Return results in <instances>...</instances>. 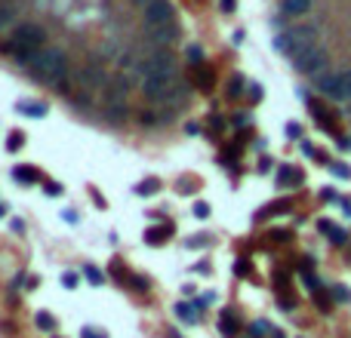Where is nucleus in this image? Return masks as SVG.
Returning a JSON list of instances; mask_svg holds the SVG:
<instances>
[{"mask_svg":"<svg viewBox=\"0 0 351 338\" xmlns=\"http://www.w3.org/2000/svg\"><path fill=\"white\" fill-rule=\"evenodd\" d=\"M188 62H191V65H200V62H204V49H200L197 43L188 46Z\"/></svg>","mask_w":351,"mask_h":338,"instance_id":"b1692460","label":"nucleus"},{"mask_svg":"<svg viewBox=\"0 0 351 338\" xmlns=\"http://www.w3.org/2000/svg\"><path fill=\"white\" fill-rule=\"evenodd\" d=\"M197 83H200V89H213V71L210 68L197 71Z\"/></svg>","mask_w":351,"mask_h":338,"instance_id":"4be33fe9","label":"nucleus"},{"mask_svg":"<svg viewBox=\"0 0 351 338\" xmlns=\"http://www.w3.org/2000/svg\"><path fill=\"white\" fill-rule=\"evenodd\" d=\"M22 185H34L37 182V169L34 166H15V172H12Z\"/></svg>","mask_w":351,"mask_h":338,"instance_id":"a211bd4d","label":"nucleus"},{"mask_svg":"<svg viewBox=\"0 0 351 338\" xmlns=\"http://www.w3.org/2000/svg\"><path fill=\"white\" fill-rule=\"evenodd\" d=\"M348 114H351V102H348Z\"/></svg>","mask_w":351,"mask_h":338,"instance_id":"58836bf2","label":"nucleus"},{"mask_svg":"<svg viewBox=\"0 0 351 338\" xmlns=\"http://www.w3.org/2000/svg\"><path fill=\"white\" fill-rule=\"evenodd\" d=\"M318 228H321V234H327V237H330V240H333L336 246H342V243H345V231H339V228H336L333 222H321Z\"/></svg>","mask_w":351,"mask_h":338,"instance_id":"4468645a","label":"nucleus"},{"mask_svg":"<svg viewBox=\"0 0 351 338\" xmlns=\"http://www.w3.org/2000/svg\"><path fill=\"white\" fill-rule=\"evenodd\" d=\"M339 80H336V102H351V71H339L336 74Z\"/></svg>","mask_w":351,"mask_h":338,"instance_id":"9b49d317","label":"nucleus"},{"mask_svg":"<svg viewBox=\"0 0 351 338\" xmlns=\"http://www.w3.org/2000/svg\"><path fill=\"white\" fill-rule=\"evenodd\" d=\"M281 185H302V169L284 166V169H281Z\"/></svg>","mask_w":351,"mask_h":338,"instance_id":"6ab92c4d","label":"nucleus"},{"mask_svg":"<svg viewBox=\"0 0 351 338\" xmlns=\"http://www.w3.org/2000/svg\"><path fill=\"white\" fill-rule=\"evenodd\" d=\"M219 332H222V335H228V338H231L234 332H237V317H234L231 311L219 317Z\"/></svg>","mask_w":351,"mask_h":338,"instance_id":"dca6fc26","label":"nucleus"},{"mask_svg":"<svg viewBox=\"0 0 351 338\" xmlns=\"http://www.w3.org/2000/svg\"><path fill=\"white\" fill-rule=\"evenodd\" d=\"M37 326H40V329H43V332H49V329H52V326H56V320H52V317H49V314H46V311H40V314H37Z\"/></svg>","mask_w":351,"mask_h":338,"instance_id":"393cba45","label":"nucleus"},{"mask_svg":"<svg viewBox=\"0 0 351 338\" xmlns=\"http://www.w3.org/2000/svg\"><path fill=\"white\" fill-rule=\"evenodd\" d=\"M12 22H15V6L0 3V31H3V28H9Z\"/></svg>","mask_w":351,"mask_h":338,"instance_id":"aec40b11","label":"nucleus"},{"mask_svg":"<svg viewBox=\"0 0 351 338\" xmlns=\"http://www.w3.org/2000/svg\"><path fill=\"white\" fill-rule=\"evenodd\" d=\"M170 234H173V228H167V225H160V228H148V231H145V243H163Z\"/></svg>","mask_w":351,"mask_h":338,"instance_id":"2eb2a0df","label":"nucleus"},{"mask_svg":"<svg viewBox=\"0 0 351 338\" xmlns=\"http://www.w3.org/2000/svg\"><path fill=\"white\" fill-rule=\"evenodd\" d=\"M250 335L262 338V335H265V323H253V326H250Z\"/></svg>","mask_w":351,"mask_h":338,"instance_id":"2f4dec72","label":"nucleus"},{"mask_svg":"<svg viewBox=\"0 0 351 338\" xmlns=\"http://www.w3.org/2000/svg\"><path fill=\"white\" fill-rule=\"evenodd\" d=\"M287 129H290V138H296V135H302V132H299V126H296V123H290V126H287Z\"/></svg>","mask_w":351,"mask_h":338,"instance_id":"c9c22d12","label":"nucleus"},{"mask_svg":"<svg viewBox=\"0 0 351 338\" xmlns=\"http://www.w3.org/2000/svg\"><path fill=\"white\" fill-rule=\"evenodd\" d=\"M222 9H225V12H234V9H237V0H222Z\"/></svg>","mask_w":351,"mask_h":338,"instance_id":"473e14b6","label":"nucleus"},{"mask_svg":"<svg viewBox=\"0 0 351 338\" xmlns=\"http://www.w3.org/2000/svg\"><path fill=\"white\" fill-rule=\"evenodd\" d=\"M86 280H89V283H93V286H99V283H102V280H105V277H102V274H99V271H96V268H86Z\"/></svg>","mask_w":351,"mask_h":338,"instance_id":"cd10ccee","label":"nucleus"},{"mask_svg":"<svg viewBox=\"0 0 351 338\" xmlns=\"http://www.w3.org/2000/svg\"><path fill=\"white\" fill-rule=\"evenodd\" d=\"M302 280H305V286H308V289H318V280H315V277H311V274H305V277H302Z\"/></svg>","mask_w":351,"mask_h":338,"instance_id":"72a5a7b5","label":"nucleus"},{"mask_svg":"<svg viewBox=\"0 0 351 338\" xmlns=\"http://www.w3.org/2000/svg\"><path fill=\"white\" fill-rule=\"evenodd\" d=\"M77 280H80V277H77L74 271H68V274H62V286H65V289H74V286H77Z\"/></svg>","mask_w":351,"mask_h":338,"instance_id":"a878e982","label":"nucleus"},{"mask_svg":"<svg viewBox=\"0 0 351 338\" xmlns=\"http://www.w3.org/2000/svg\"><path fill=\"white\" fill-rule=\"evenodd\" d=\"M327 62H330V55H327V49H324L321 43H318V46H311V49H305L302 55H296V58H293L296 71H302V74H324Z\"/></svg>","mask_w":351,"mask_h":338,"instance_id":"20e7f679","label":"nucleus"},{"mask_svg":"<svg viewBox=\"0 0 351 338\" xmlns=\"http://www.w3.org/2000/svg\"><path fill=\"white\" fill-rule=\"evenodd\" d=\"M194 215H197V218H207V215H210V206H207V203H194Z\"/></svg>","mask_w":351,"mask_h":338,"instance_id":"7c9ffc66","label":"nucleus"},{"mask_svg":"<svg viewBox=\"0 0 351 338\" xmlns=\"http://www.w3.org/2000/svg\"><path fill=\"white\" fill-rule=\"evenodd\" d=\"M83 338H105V332H93V329H83Z\"/></svg>","mask_w":351,"mask_h":338,"instance_id":"f704fd0d","label":"nucleus"},{"mask_svg":"<svg viewBox=\"0 0 351 338\" xmlns=\"http://www.w3.org/2000/svg\"><path fill=\"white\" fill-rule=\"evenodd\" d=\"M333 172H336L339 178H348V175H351V169L345 166V163H333Z\"/></svg>","mask_w":351,"mask_h":338,"instance_id":"c756f323","label":"nucleus"},{"mask_svg":"<svg viewBox=\"0 0 351 338\" xmlns=\"http://www.w3.org/2000/svg\"><path fill=\"white\" fill-rule=\"evenodd\" d=\"M142 71H145V77H151V74H170V77H176V58H173L170 49H154L142 62Z\"/></svg>","mask_w":351,"mask_h":338,"instance_id":"39448f33","label":"nucleus"},{"mask_svg":"<svg viewBox=\"0 0 351 338\" xmlns=\"http://www.w3.org/2000/svg\"><path fill=\"white\" fill-rule=\"evenodd\" d=\"M179 37V28H176V22H167V25H160V28H151L148 31V40L157 46V49H167L173 40Z\"/></svg>","mask_w":351,"mask_h":338,"instance_id":"1a4fd4ad","label":"nucleus"},{"mask_svg":"<svg viewBox=\"0 0 351 338\" xmlns=\"http://www.w3.org/2000/svg\"><path fill=\"white\" fill-rule=\"evenodd\" d=\"M336 74H318V80H315V86H318V92H324L327 98H333L336 95Z\"/></svg>","mask_w":351,"mask_h":338,"instance_id":"f8f14e48","label":"nucleus"},{"mask_svg":"<svg viewBox=\"0 0 351 338\" xmlns=\"http://www.w3.org/2000/svg\"><path fill=\"white\" fill-rule=\"evenodd\" d=\"M330 295H333V299H336L339 305H342V302H351V292H348V286H333V289H330Z\"/></svg>","mask_w":351,"mask_h":338,"instance_id":"5701e85b","label":"nucleus"},{"mask_svg":"<svg viewBox=\"0 0 351 338\" xmlns=\"http://www.w3.org/2000/svg\"><path fill=\"white\" fill-rule=\"evenodd\" d=\"M19 114H28V117H46V105H40V102H22V105H19Z\"/></svg>","mask_w":351,"mask_h":338,"instance_id":"f3484780","label":"nucleus"},{"mask_svg":"<svg viewBox=\"0 0 351 338\" xmlns=\"http://www.w3.org/2000/svg\"><path fill=\"white\" fill-rule=\"evenodd\" d=\"M77 80H80V86H86V89H105V86H108L105 71H102L99 65H83L80 74H77Z\"/></svg>","mask_w":351,"mask_h":338,"instance_id":"6e6552de","label":"nucleus"},{"mask_svg":"<svg viewBox=\"0 0 351 338\" xmlns=\"http://www.w3.org/2000/svg\"><path fill=\"white\" fill-rule=\"evenodd\" d=\"M43 40H46V31H43L40 25H19V28L12 31V43H6V49H12L15 58L25 62L31 52L43 49Z\"/></svg>","mask_w":351,"mask_h":338,"instance_id":"f03ea898","label":"nucleus"},{"mask_svg":"<svg viewBox=\"0 0 351 338\" xmlns=\"http://www.w3.org/2000/svg\"><path fill=\"white\" fill-rule=\"evenodd\" d=\"M3 215H6V203H0V218H3Z\"/></svg>","mask_w":351,"mask_h":338,"instance_id":"4c0bfd02","label":"nucleus"},{"mask_svg":"<svg viewBox=\"0 0 351 338\" xmlns=\"http://www.w3.org/2000/svg\"><path fill=\"white\" fill-rule=\"evenodd\" d=\"M284 15H305L311 9V0H281Z\"/></svg>","mask_w":351,"mask_h":338,"instance_id":"ddd939ff","label":"nucleus"},{"mask_svg":"<svg viewBox=\"0 0 351 338\" xmlns=\"http://www.w3.org/2000/svg\"><path fill=\"white\" fill-rule=\"evenodd\" d=\"M157 188H160L157 182H142V185H139L136 191H139V194H151V191H157Z\"/></svg>","mask_w":351,"mask_h":338,"instance_id":"c85d7f7f","label":"nucleus"},{"mask_svg":"<svg viewBox=\"0 0 351 338\" xmlns=\"http://www.w3.org/2000/svg\"><path fill=\"white\" fill-rule=\"evenodd\" d=\"M133 3H136V6H148L151 0H133Z\"/></svg>","mask_w":351,"mask_h":338,"instance_id":"e433bc0d","label":"nucleus"},{"mask_svg":"<svg viewBox=\"0 0 351 338\" xmlns=\"http://www.w3.org/2000/svg\"><path fill=\"white\" fill-rule=\"evenodd\" d=\"M318 37H321V31L315 25H305V28H296V31H287V34L274 37V46L287 55H302L305 49L318 46Z\"/></svg>","mask_w":351,"mask_h":338,"instance_id":"7ed1b4c3","label":"nucleus"},{"mask_svg":"<svg viewBox=\"0 0 351 338\" xmlns=\"http://www.w3.org/2000/svg\"><path fill=\"white\" fill-rule=\"evenodd\" d=\"M22 142H25V135H22V132H12L6 145H9V151H19V148H22Z\"/></svg>","mask_w":351,"mask_h":338,"instance_id":"bb28decb","label":"nucleus"},{"mask_svg":"<svg viewBox=\"0 0 351 338\" xmlns=\"http://www.w3.org/2000/svg\"><path fill=\"white\" fill-rule=\"evenodd\" d=\"M22 65H28L31 74H37L43 83H56L59 89H62L65 80H68V58H65L62 49H37V52H31Z\"/></svg>","mask_w":351,"mask_h":338,"instance_id":"f257e3e1","label":"nucleus"},{"mask_svg":"<svg viewBox=\"0 0 351 338\" xmlns=\"http://www.w3.org/2000/svg\"><path fill=\"white\" fill-rule=\"evenodd\" d=\"M167 22H173V3L170 0H151L145 6V25L148 28H160Z\"/></svg>","mask_w":351,"mask_h":338,"instance_id":"423d86ee","label":"nucleus"},{"mask_svg":"<svg viewBox=\"0 0 351 338\" xmlns=\"http://www.w3.org/2000/svg\"><path fill=\"white\" fill-rule=\"evenodd\" d=\"M225 92H228V98H237V95L244 92V77H241V74H234V77L228 80V89H225Z\"/></svg>","mask_w":351,"mask_h":338,"instance_id":"412c9836","label":"nucleus"},{"mask_svg":"<svg viewBox=\"0 0 351 338\" xmlns=\"http://www.w3.org/2000/svg\"><path fill=\"white\" fill-rule=\"evenodd\" d=\"M170 86H173V77H170V74H151V77H145L142 92H145L148 98H163V95L170 92Z\"/></svg>","mask_w":351,"mask_h":338,"instance_id":"0eeeda50","label":"nucleus"},{"mask_svg":"<svg viewBox=\"0 0 351 338\" xmlns=\"http://www.w3.org/2000/svg\"><path fill=\"white\" fill-rule=\"evenodd\" d=\"M130 89H133L130 77H114V80H108V86H105V95H108V102H111V105H120V102L130 95Z\"/></svg>","mask_w":351,"mask_h":338,"instance_id":"9d476101","label":"nucleus"}]
</instances>
